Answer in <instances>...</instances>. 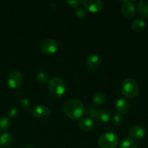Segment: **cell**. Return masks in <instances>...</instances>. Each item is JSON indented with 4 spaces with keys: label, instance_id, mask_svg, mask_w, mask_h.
Wrapping results in <instances>:
<instances>
[{
    "label": "cell",
    "instance_id": "6da1fadb",
    "mask_svg": "<svg viewBox=\"0 0 148 148\" xmlns=\"http://www.w3.org/2000/svg\"><path fill=\"white\" fill-rule=\"evenodd\" d=\"M63 111L71 120H78L85 114V107L79 100L70 99L64 104Z\"/></svg>",
    "mask_w": 148,
    "mask_h": 148
},
{
    "label": "cell",
    "instance_id": "7a4b0ae2",
    "mask_svg": "<svg viewBox=\"0 0 148 148\" xmlns=\"http://www.w3.org/2000/svg\"><path fill=\"white\" fill-rule=\"evenodd\" d=\"M48 89L53 98L56 99L62 98L66 91L65 81L60 77H53L48 82Z\"/></svg>",
    "mask_w": 148,
    "mask_h": 148
},
{
    "label": "cell",
    "instance_id": "3957f363",
    "mask_svg": "<svg viewBox=\"0 0 148 148\" xmlns=\"http://www.w3.org/2000/svg\"><path fill=\"white\" fill-rule=\"evenodd\" d=\"M121 92L125 98L130 99L135 98L139 92L138 83L132 78H127L121 84Z\"/></svg>",
    "mask_w": 148,
    "mask_h": 148
},
{
    "label": "cell",
    "instance_id": "277c9868",
    "mask_svg": "<svg viewBox=\"0 0 148 148\" xmlns=\"http://www.w3.org/2000/svg\"><path fill=\"white\" fill-rule=\"evenodd\" d=\"M98 144L101 148H116L119 144V138L114 132L103 133L98 138Z\"/></svg>",
    "mask_w": 148,
    "mask_h": 148
},
{
    "label": "cell",
    "instance_id": "5b68a950",
    "mask_svg": "<svg viewBox=\"0 0 148 148\" xmlns=\"http://www.w3.org/2000/svg\"><path fill=\"white\" fill-rule=\"evenodd\" d=\"M59 48V43L53 38L43 40L40 45V49L43 53L51 55L56 53Z\"/></svg>",
    "mask_w": 148,
    "mask_h": 148
},
{
    "label": "cell",
    "instance_id": "8992f818",
    "mask_svg": "<svg viewBox=\"0 0 148 148\" xmlns=\"http://www.w3.org/2000/svg\"><path fill=\"white\" fill-rule=\"evenodd\" d=\"M51 110L49 107L43 105L34 106L30 110V114L37 119H45L50 116Z\"/></svg>",
    "mask_w": 148,
    "mask_h": 148
},
{
    "label": "cell",
    "instance_id": "52a82bcc",
    "mask_svg": "<svg viewBox=\"0 0 148 148\" xmlns=\"http://www.w3.org/2000/svg\"><path fill=\"white\" fill-rule=\"evenodd\" d=\"M23 81V75L19 71H12L10 72L7 77L8 86L12 89H17L22 85Z\"/></svg>",
    "mask_w": 148,
    "mask_h": 148
},
{
    "label": "cell",
    "instance_id": "ba28073f",
    "mask_svg": "<svg viewBox=\"0 0 148 148\" xmlns=\"http://www.w3.org/2000/svg\"><path fill=\"white\" fill-rule=\"evenodd\" d=\"M121 14L126 19H132L136 14V7L133 1H125L121 7Z\"/></svg>",
    "mask_w": 148,
    "mask_h": 148
},
{
    "label": "cell",
    "instance_id": "9c48e42d",
    "mask_svg": "<svg viewBox=\"0 0 148 148\" xmlns=\"http://www.w3.org/2000/svg\"><path fill=\"white\" fill-rule=\"evenodd\" d=\"M85 10L91 12H98L103 8V2L100 0H84L82 1Z\"/></svg>",
    "mask_w": 148,
    "mask_h": 148
},
{
    "label": "cell",
    "instance_id": "30bf717a",
    "mask_svg": "<svg viewBox=\"0 0 148 148\" xmlns=\"http://www.w3.org/2000/svg\"><path fill=\"white\" fill-rule=\"evenodd\" d=\"M129 133H130V138L134 140H140L145 137L146 130L142 125H134L130 127Z\"/></svg>",
    "mask_w": 148,
    "mask_h": 148
},
{
    "label": "cell",
    "instance_id": "8fae6325",
    "mask_svg": "<svg viewBox=\"0 0 148 148\" xmlns=\"http://www.w3.org/2000/svg\"><path fill=\"white\" fill-rule=\"evenodd\" d=\"M78 127L85 132H90L95 128V121L90 117H84L78 121Z\"/></svg>",
    "mask_w": 148,
    "mask_h": 148
},
{
    "label": "cell",
    "instance_id": "7c38bea8",
    "mask_svg": "<svg viewBox=\"0 0 148 148\" xmlns=\"http://www.w3.org/2000/svg\"><path fill=\"white\" fill-rule=\"evenodd\" d=\"M86 66L90 71H96L101 64V59L96 53H91L86 59Z\"/></svg>",
    "mask_w": 148,
    "mask_h": 148
},
{
    "label": "cell",
    "instance_id": "4fadbf2b",
    "mask_svg": "<svg viewBox=\"0 0 148 148\" xmlns=\"http://www.w3.org/2000/svg\"><path fill=\"white\" fill-rule=\"evenodd\" d=\"M111 118V113L107 109H102L98 111L95 117V121L101 124H106Z\"/></svg>",
    "mask_w": 148,
    "mask_h": 148
},
{
    "label": "cell",
    "instance_id": "5bb4252c",
    "mask_svg": "<svg viewBox=\"0 0 148 148\" xmlns=\"http://www.w3.org/2000/svg\"><path fill=\"white\" fill-rule=\"evenodd\" d=\"M115 108L117 113L121 114H126L129 112L130 108V103L124 98H119L116 101L115 104Z\"/></svg>",
    "mask_w": 148,
    "mask_h": 148
},
{
    "label": "cell",
    "instance_id": "9a60e30c",
    "mask_svg": "<svg viewBox=\"0 0 148 148\" xmlns=\"http://www.w3.org/2000/svg\"><path fill=\"white\" fill-rule=\"evenodd\" d=\"M14 142V136L9 132L3 133L0 135V147H7Z\"/></svg>",
    "mask_w": 148,
    "mask_h": 148
},
{
    "label": "cell",
    "instance_id": "2e32d148",
    "mask_svg": "<svg viewBox=\"0 0 148 148\" xmlns=\"http://www.w3.org/2000/svg\"><path fill=\"white\" fill-rule=\"evenodd\" d=\"M145 27V22L143 19H136L131 24L132 30L136 33H140V32L143 31Z\"/></svg>",
    "mask_w": 148,
    "mask_h": 148
},
{
    "label": "cell",
    "instance_id": "e0dca14e",
    "mask_svg": "<svg viewBox=\"0 0 148 148\" xmlns=\"http://www.w3.org/2000/svg\"><path fill=\"white\" fill-rule=\"evenodd\" d=\"M137 10L140 16L144 18H148V1L141 0L137 4Z\"/></svg>",
    "mask_w": 148,
    "mask_h": 148
},
{
    "label": "cell",
    "instance_id": "ac0fdd59",
    "mask_svg": "<svg viewBox=\"0 0 148 148\" xmlns=\"http://www.w3.org/2000/svg\"><path fill=\"white\" fill-rule=\"evenodd\" d=\"M107 100V95L103 92H98L92 98V103L95 106H101L105 103Z\"/></svg>",
    "mask_w": 148,
    "mask_h": 148
},
{
    "label": "cell",
    "instance_id": "d6986e66",
    "mask_svg": "<svg viewBox=\"0 0 148 148\" xmlns=\"http://www.w3.org/2000/svg\"><path fill=\"white\" fill-rule=\"evenodd\" d=\"M11 120L7 116L0 117V132H5L10 130L11 127Z\"/></svg>",
    "mask_w": 148,
    "mask_h": 148
},
{
    "label": "cell",
    "instance_id": "ffe728a7",
    "mask_svg": "<svg viewBox=\"0 0 148 148\" xmlns=\"http://www.w3.org/2000/svg\"><path fill=\"white\" fill-rule=\"evenodd\" d=\"M119 148H138L135 141L130 137H127L122 140L119 145Z\"/></svg>",
    "mask_w": 148,
    "mask_h": 148
},
{
    "label": "cell",
    "instance_id": "44dd1931",
    "mask_svg": "<svg viewBox=\"0 0 148 148\" xmlns=\"http://www.w3.org/2000/svg\"><path fill=\"white\" fill-rule=\"evenodd\" d=\"M36 80L38 83L43 85V84L48 83L49 81V76L46 72H40L36 75Z\"/></svg>",
    "mask_w": 148,
    "mask_h": 148
},
{
    "label": "cell",
    "instance_id": "7402d4cb",
    "mask_svg": "<svg viewBox=\"0 0 148 148\" xmlns=\"http://www.w3.org/2000/svg\"><path fill=\"white\" fill-rule=\"evenodd\" d=\"M112 119L114 121V122L117 125H120V124H122L124 123V118L121 114H119V113H115L114 114V115L112 116Z\"/></svg>",
    "mask_w": 148,
    "mask_h": 148
},
{
    "label": "cell",
    "instance_id": "603a6c76",
    "mask_svg": "<svg viewBox=\"0 0 148 148\" xmlns=\"http://www.w3.org/2000/svg\"><path fill=\"white\" fill-rule=\"evenodd\" d=\"M98 109H97L94 106H90L89 108L87 109V114H88V116L91 119H95V116H96L97 113H98Z\"/></svg>",
    "mask_w": 148,
    "mask_h": 148
},
{
    "label": "cell",
    "instance_id": "cb8c5ba5",
    "mask_svg": "<svg viewBox=\"0 0 148 148\" xmlns=\"http://www.w3.org/2000/svg\"><path fill=\"white\" fill-rule=\"evenodd\" d=\"M20 106L22 109L27 110L30 106V102L27 98H23L20 101Z\"/></svg>",
    "mask_w": 148,
    "mask_h": 148
},
{
    "label": "cell",
    "instance_id": "d4e9b609",
    "mask_svg": "<svg viewBox=\"0 0 148 148\" xmlns=\"http://www.w3.org/2000/svg\"><path fill=\"white\" fill-rule=\"evenodd\" d=\"M75 14H76V16L79 19H85L87 17V12L83 8L79 7L75 11Z\"/></svg>",
    "mask_w": 148,
    "mask_h": 148
},
{
    "label": "cell",
    "instance_id": "484cf974",
    "mask_svg": "<svg viewBox=\"0 0 148 148\" xmlns=\"http://www.w3.org/2000/svg\"><path fill=\"white\" fill-rule=\"evenodd\" d=\"M18 110L16 108H12L8 111V117L10 119H14L18 116Z\"/></svg>",
    "mask_w": 148,
    "mask_h": 148
},
{
    "label": "cell",
    "instance_id": "4316f807",
    "mask_svg": "<svg viewBox=\"0 0 148 148\" xmlns=\"http://www.w3.org/2000/svg\"><path fill=\"white\" fill-rule=\"evenodd\" d=\"M66 4H69L72 8H79V5L81 4V1H79V0H71V1H66Z\"/></svg>",
    "mask_w": 148,
    "mask_h": 148
},
{
    "label": "cell",
    "instance_id": "83f0119b",
    "mask_svg": "<svg viewBox=\"0 0 148 148\" xmlns=\"http://www.w3.org/2000/svg\"><path fill=\"white\" fill-rule=\"evenodd\" d=\"M23 148H34L33 147H23Z\"/></svg>",
    "mask_w": 148,
    "mask_h": 148
}]
</instances>
